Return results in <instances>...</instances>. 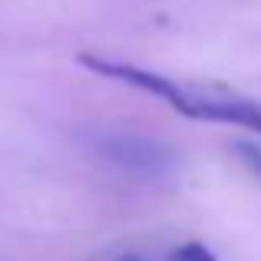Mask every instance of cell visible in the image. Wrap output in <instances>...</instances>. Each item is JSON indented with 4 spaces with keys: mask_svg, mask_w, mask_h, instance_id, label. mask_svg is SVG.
<instances>
[{
    "mask_svg": "<svg viewBox=\"0 0 261 261\" xmlns=\"http://www.w3.org/2000/svg\"><path fill=\"white\" fill-rule=\"evenodd\" d=\"M172 261H218V258H215V251L205 248L202 242H185L172 251Z\"/></svg>",
    "mask_w": 261,
    "mask_h": 261,
    "instance_id": "cell-4",
    "label": "cell"
},
{
    "mask_svg": "<svg viewBox=\"0 0 261 261\" xmlns=\"http://www.w3.org/2000/svg\"><path fill=\"white\" fill-rule=\"evenodd\" d=\"M80 63L86 70H93L96 76H106V80H116V83H126V86H136L149 96H159L162 102L175 109L178 116H185L189 109V89H182L175 80L162 76V73H152V70H142L136 63H122V60H109V57H96V53H83Z\"/></svg>",
    "mask_w": 261,
    "mask_h": 261,
    "instance_id": "cell-2",
    "label": "cell"
},
{
    "mask_svg": "<svg viewBox=\"0 0 261 261\" xmlns=\"http://www.w3.org/2000/svg\"><path fill=\"white\" fill-rule=\"evenodd\" d=\"M235 152H238V159L261 178V149L255 146V142H235Z\"/></svg>",
    "mask_w": 261,
    "mask_h": 261,
    "instance_id": "cell-5",
    "label": "cell"
},
{
    "mask_svg": "<svg viewBox=\"0 0 261 261\" xmlns=\"http://www.w3.org/2000/svg\"><path fill=\"white\" fill-rule=\"evenodd\" d=\"M185 116L198 119V122H231V126H245V129L261 133V102L242 99V96H198V93H192Z\"/></svg>",
    "mask_w": 261,
    "mask_h": 261,
    "instance_id": "cell-3",
    "label": "cell"
},
{
    "mask_svg": "<svg viewBox=\"0 0 261 261\" xmlns=\"http://www.w3.org/2000/svg\"><path fill=\"white\" fill-rule=\"evenodd\" d=\"M86 149L96 152L99 159L113 162V166L126 169V172H136V175H166L172 172L175 166V155L169 146L149 139L142 133H129V129H89L83 136Z\"/></svg>",
    "mask_w": 261,
    "mask_h": 261,
    "instance_id": "cell-1",
    "label": "cell"
}]
</instances>
